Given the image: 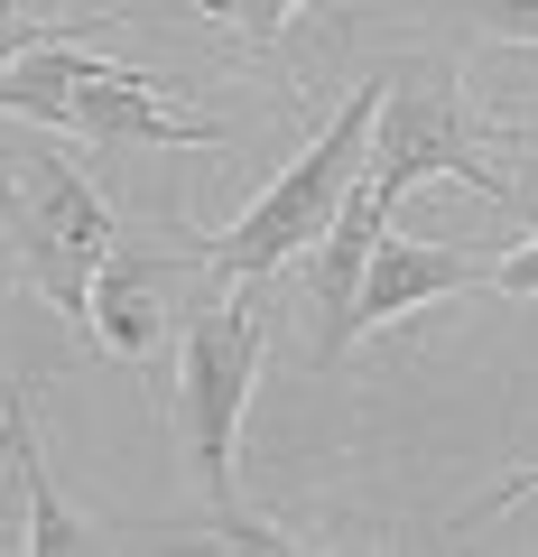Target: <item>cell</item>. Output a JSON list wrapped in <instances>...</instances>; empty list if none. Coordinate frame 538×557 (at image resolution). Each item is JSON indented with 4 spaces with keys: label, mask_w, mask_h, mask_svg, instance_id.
I'll return each mask as SVG.
<instances>
[{
    "label": "cell",
    "mask_w": 538,
    "mask_h": 557,
    "mask_svg": "<svg viewBox=\"0 0 538 557\" xmlns=\"http://www.w3.org/2000/svg\"><path fill=\"white\" fill-rule=\"evenodd\" d=\"M177 278V260H149V251H112L93 278V335L112 354H149L159 344V288Z\"/></svg>",
    "instance_id": "obj_7"
},
{
    "label": "cell",
    "mask_w": 538,
    "mask_h": 557,
    "mask_svg": "<svg viewBox=\"0 0 538 557\" xmlns=\"http://www.w3.org/2000/svg\"><path fill=\"white\" fill-rule=\"evenodd\" d=\"M0 456L20 465V493H28V539H20V548H38V557L84 548V520L65 511L57 474H47V456H38V428H28V399H20V391H0Z\"/></svg>",
    "instance_id": "obj_8"
},
{
    "label": "cell",
    "mask_w": 538,
    "mask_h": 557,
    "mask_svg": "<svg viewBox=\"0 0 538 557\" xmlns=\"http://www.w3.org/2000/svg\"><path fill=\"white\" fill-rule=\"evenodd\" d=\"M93 28H112V10L57 28V38H38L28 57L0 65V112L47 121V131H84V139H102V149H223L214 121H186L149 75L102 65L93 47H84Z\"/></svg>",
    "instance_id": "obj_2"
},
{
    "label": "cell",
    "mask_w": 538,
    "mask_h": 557,
    "mask_svg": "<svg viewBox=\"0 0 538 557\" xmlns=\"http://www.w3.org/2000/svg\"><path fill=\"white\" fill-rule=\"evenodd\" d=\"M427 177H455V186H474V196H492V205H520V186L492 168V139L474 131V112H464V94H455V65H437V75H390L380 131H372V168H362V186H372L380 205H399Z\"/></svg>",
    "instance_id": "obj_4"
},
{
    "label": "cell",
    "mask_w": 538,
    "mask_h": 557,
    "mask_svg": "<svg viewBox=\"0 0 538 557\" xmlns=\"http://www.w3.org/2000/svg\"><path fill=\"white\" fill-rule=\"evenodd\" d=\"M93 20H102V10H93ZM57 28H75V20H0V65H10V57H28L38 38H57Z\"/></svg>",
    "instance_id": "obj_12"
},
{
    "label": "cell",
    "mask_w": 538,
    "mask_h": 557,
    "mask_svg": "<svg viewBox=\"0 0 538 557\" xmlns=\"http://www.w3.org/2000/svg\"><path fill=\"white\" fill-rule=\"evenodd\" d=\"M380 94H390V75H372L353 102H343L335 121L316 131V149H306L298 168H288L270 196H251L233 223H223L214 242H204V270L214 278H279L288 260H306L325 233H335L343 196L362 186V168H372V131H380Z\"/></svg>",
    "instance_id": "obj_3"
},
{
    "label": "cell",
    "mask_w": 538,
    "mask_h": 557,
    "mask_svg": "<svg viewBox=\"0 0 538 557\" xmlns=\"http://www.w3.org/2000/svg\"><path fill=\"white\" fill-rule=\"evenodd\" d=\"M464 288H492V260L455 251V242H409V233L380 223L372 270H362V335L409 317V307H427V298H464Z\"/></svg>",
    "instance_id": "obj_6"
},
{
    "label": "cell",
    "mask_w": 538,
    "mask_h": 557,
    "mask_svg": "<svg viewBox=\"0 0 538 557\" xmlns=\"http://www.w3.org/2000/svg\"><path fill=\"white\" fill-rule=\"evenodd\" d=\"M446 20H474L492 38H538V0H455Z\"/></svg>",
    "instance_id": "obj_10"
},
{
    "label": "cell",
    "mask_w": 538,
    "mask_h": 557,
    "mask_svg": "<svg viewBox=\"0 0 538 557\" xmlns=\"http://www.w3.org/2000/svg\"><path fill=\"white\" fill-rule=\"evenodd\" d=\"M298 10H306V0H204V20L233 28V38H279Z\"/></svg>",
    "instance_id": "obj_9"
},
{
    "label": "cell",
    "mask_w": 538,
    "mask_h": 557,
    "mask_svg": "<svg viewBox=\"0 0 538 557\" xmlns=\"http://www.w3.org/2000/svg\"><path fill=\"white\" fill-rule=\"evenodd\" d=\"M529 493H538V465H520L511 483H492V493H483V502H464V511L446 520V539H455V530H474V520H492V511H511V502H529Z\"/></svg>",
    "instance_id": "obj_11"
},
{
    "label": "cell",
    "mask_w": 538,
    "mask_h": 557,
    "mask_svg": "<svg viewBox=\"0 0 538 557\" xmlns=\"http://www.w3.org/2000/svg\"><path fill=\"white\" fill-rule=\"evenodd\" d=\"M260 344H270V278H233V298L186 317V354H177V437H186V474H196L204 520H214L223 548H288V530L260 520L233 474V437H241V409H251V381H260Z\"/></svg>",
    "instance_id": "obj_1"
},
{
    "label": "cell",
    "mask_w": 538,
    "mask_h": 557,
    "mask_svg": "<svg viewBox=\"0 0 538 557\" xmlns=\"http://www.w3.org/2000/svg\"><path fill=\"white\" fill-rule=\"evenodd\" d=\"M0 223H10V242H20L28 278H38L47 298H57L65 317H93V278H102V260H112V214H102V196L84 186V168L10 159L0 168Z\"/></svg>",
    "instance_id": "obj_5"
},
{
    "label": "cell",
    "mask_w": 538,
    "mask_h": 557,
    "mask_svg": "<svg viewBox=\"0 0 538 557\" xmlns=\"http://www.w3.org/2000/svg\"><path fill=\"white\" fill-rule=\"evenodd\" d=\"M492 288H511V298H538V242H520L511 260L492 270Z\"/></svg>",
    "instance_id": "obj_13"
}]
</instances>
